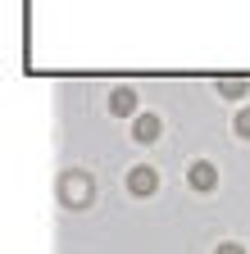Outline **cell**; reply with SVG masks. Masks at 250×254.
<instances>
[{"label": "cell", "instance_id": "6", "mask_svg": "<svg viewBox=\"0 0 250 254\" xmlns=\"http://www.w3.org/2000/svg\"><path fill=\"white\" fill-rule=\"evenodd\" d=\"M241 132H246V136H250V114H241Z\"/></svg>", "mask_w": 250, "mask_h": 254}, {"label": "cell", "instance_id": "7", "mask_svg": "<svg viewBox=\"0 0 250 254\" xmlns=\"http://www.w3.org/2000/svg\"><path fill=\"white\" fill-rule=\"evenodd\" d=\"M218 254H241V250H237V245H223V250H218Z\"/></svg>", "mask_w": 250, "mask_h": 254}, {"label": "cell", "instance_id": "2", "mask_svg": "<svg viewBox=\"0 0 250 254\" xmlns=\"http://www.w3.org/2000/svg\"><path fill=\"white\" fill-rule=\"evenodd\" d=\"M128 186H132V190H137V195H150V190H155V173H150V168H137V173H132V182H128Z\"/></svg>", "mask_w": 250, "mask_h": 254}, {"label": "cell", "instance_id": "3", "mask_svg": "<svg viewBox=\"0 0 250 254\" xmlns=\"http://www.w3.org/2000/svg\"><path fill=\"white\" fill-rule=\"evenodd\" d=\"M191 186L209 190V186H214V168H209V164H196V168H191Z\"/></svg>", "mask_w": 250, "mask_h": 254}, {"label": "cell", "instance_id": "1", "mask_svg": "<svg viewBox=\"0 0 250 254\" xmlns=\"http://www.w3.org/2000/svg\"><path fill=\"white\" fill-rule=\"evenodd\" d=\"M64 195H69L73 204H82V200H91V182H82V177H69V186H64Z\"/></svg>", "mask_w": 250, "mask_h": 254}, {"label": "cell", "instance_id": "5", "mask_svg": "<svg viewBox=\"0 0 250 254\" xmlns=\"http://www.w3.org/2000/svg\"><path fill=\"white\" fill-rule=\"evenodd\" d=\"M155 132H160V123H155V118H141V123H137V136H141V141H150Z\"/></svg>", "mask_w": 250, "mask_h": 254}, {"label": "cell", "instance_id": "4", "mask_svg": "<svg viewBox=\"0 0 250 254\" xmlns=\"http://www.w3.org/2000/svg\"><path fill=\"white\" fill-rule=\"evenodd\" d=\"M109 105H114V114H132L137 95H132V91H114V100H109Z\"/></svg>", "mask_w": 250, "mask_h": 254}]
</instances>
